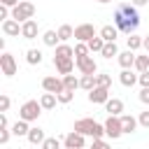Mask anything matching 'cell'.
Listing matches in <instances>:
<instances>
[{
	"instance_id": "4316f807",
	"label": "cell",
	"mask_w": 149,
	"mask_h": 149,
	"mask_svg": "<svg viewBox=\"0 0 149 149\" xmlns=\"http://www.w3.org/2000/svg\"><path fill=\"white\" fill-rule=\"evenodd\" d=\"M100 56H102V58H114V56H119V49H116V44H114V42H105V47H102Z\"/></svg>"
},
{
	"instance_id": "7bdbcfd3",
	"label": "cell",
	"mask_w": 149,
	"mask_h": 149,
	"mask_svg": "<svg viewBox=\"0 0 149 149\" xmlns=\"http://www.w3.org/2000/svg\"><path fill=\"white\" fill-rule=\"evenodd\" d=\"M21 0H0V5H5V7H16Z\"/></svg>"
},
{
	"instance_id": "f1b7e54d",
	"label": "cell",
	"mask_w": 149,
	"mask_h": 149,
	"mask_svg": "<svg viewBox=\"0 0 149 149\" xmlns=\"http://www.w3.org/2000/svg\"><path fill=\"white\" fill-rule=\"evenodd\" d=\"M28 130H30V126H28V121H23V119H19L14 126H12V133L19 137V135H28Z\"/></svg>"
},
{
	"instance_id": "d590c367",
	"label": "cell",
	"mask_w": 149,
	"mask_h": 149,
	"mask_svg": "<svg viewBox=\"0 0 149 149\" xmlns=\"http://www.w3.org/2000/svg\"><path fill=\"white\" fill-rule=\"evenodd\" d=\"M9 135H14L12 128L9 126H0V144H7L9 142Z\"/></svg>"
},
{
	"instance_id": "bcb514c9",
	"label": "cell",
	"mask_w": 149,
	"mask_h": 149,
	"mask_svg": "<svg viewBox=\"0 0 149 149\" xmlns=\"http://www.w3.org/2000/svg\"><path fill=\"white\" fill-rule=\"evenodd\" d=\"M95 2H100V5H107V2H112V0H95Z\"/></svg>"
},
{
	"instance_id": "4fadbf2b",
	"label": "cell",
	"mask_w": 149,
	"mask_h": 149,
	"mask_svg": "<svg viewBox=\"0 0 149 149\" xmlns=\"http://www.w3.org/2000/svg\"><path fill=\"white\" fill-rule=\"evenodd\" d=\"M37 30L40 28H37V21L35 19H28L26 23H21V37L23 40H35L37 37Z\"/></svg>"
},
{
	"instance_id": "60d3db41",
	"label": "cell",
	"mask_w": 149,
	"mask_h": 149,
	"mask_svg": "<svg viewBox=\"0 0 149 149\" xmlns=\"http://www.w3.org/2000/svg\"><path fill=\"white\" fill-rule=\"evenodd\" d=\"M137 81H140V86H142V88H144V86H149V70H147V72H140Z\"/></svg>"
},
{
	"instance_id": "5bb4252c",
	"label": "cell",
	"mask_w": 149,
	"mask_h": 149,
	"mask_svg": "<svg viewBox=\"0 0 149 149\" xmlns=\"http://www.w3.org/2000/svg\"><path fill=\"white\" fill-rule=\"evenodd\" d=\"M2 33L7 37H19L21 35V23L16 19H7V21H2Z\"/></svg>"
},
{
	"instance_id": "5b68a950",
	"label": "cell",
	"mask_w": 149,
	"mask_h": 149,
	"mask_svg": "<svg viewBox=\"0 0 149 149\" xmlns=\"http://www.w3.org/2000/svg\"><path fill=\"white\" fill-rule=\"evenodd\" d=\"M105 126V135L107 137H112V140H119L121 135H123V126H121V116H107V121L102 123Z\"/></svg>"
},
{
	"instance_id": "52a82bcc",
	"label": "cell",
	"mask_w": 149,
	"mask_h": 149,
	"mask_svg": "<svg viewBox=\"0 0 149 149\" xmlns=\"http://www.w3.org/2000/svg\"><path fill=\"white\" fill-rule=\"evenodd\" d=\"M0 70H2L5 77H14L16 74V61H14V56L9 51H2V56H0Z\"/></svg>"
},
{
	"instance_id": "8fae6325",
	"label": "cell",
	"mask_w": 149,
	"mask_h": 149,
	"mask_svg": "<svg viewBox=\"0 0 149 149\" xmlns=\"http://www.w3.org/2000/svg\"><path fill=\"white\" fill-rule=\"evenodd\" d=\"M74 65H77V61L74 58H63V56H54V68L61 72V74H70L72 70H74Z\"/></svg>"
},
{
	"instance_id": "7c38bea8",
	"label": "cell",
	"mask_w": 149,
	"mask_h": 149,
	"mask_svg": "<svg viewBox=\"0 0 149 149\" xmlns=\"http://www.w3.org/2000/svg\"><path fill=\"white\" fill-rule=\"evenodd\" d=\"M107 100H109V88L95 86L93 91H88V102H93V105H105Z\"/></svg>"
},
{
	"instance_id": "f546056e",
	"label": "cell",
	"mask_w": 149,
	"mask_h": 149,
	"mask_svg": "<svg viewBox=\"0 0 149 149\" xmlns=\"http://www.w3.org/2000/svg\"><path fill=\"white\" fill-rule=\"evenodd\" d=\"M63 86L68 88V91H74V88H79V79L70 72V74H63Z\"/></svg>"
},
{
	"instance_id": "30bf717a",
	"label": "cell",
	"mask_w": 149,
	"mask_h": 149,
	"mask_svg": "<svg viewBox=\"0 0 149 149\" xmlns=\"http://www.w3.org/2000/svg\"><path fill=\"white\" fill-rule=\"evenodd\" d=\"M42 88L47 91V93H61L65 86H63V77H54V74H49V77H44L42 79Z\"/></svg>"
},
{
	"instance_id": "277c9868",
	"label": "cell",
	"mask_w": 149,
	"mask_h": 149,
	"mask_svg": "<svg viewBox=\"0 0 149 149\" xmlns=\"http://www.w3.org/2000/svg\"><path fill=\"white\" fill-rule=\"evenodd\" d=\"M33 16H35V5L28 2V0H21L16 7H12V19H16L19 23H26Z\"/></svg>"
},
{
	"instance_id": "6da1fadb",
	"label": "cell",
	"mask_w": 149,
	"mask_h": 149,
	"mask_svg": "<svg viewBox=\"0 0 149 149\" xmlns=\"http://www.w3.org/2000/svg\"><path fill=\"white\" fill-rule=\"evenodd\" d=\"M112 19H114V26L119 28V33H126V35L135 33L137 26H140V14H137V7H135L133 2H121V5H116Z\"/></svg>"
},
{
	"instance_id": "ee69618b",
	"label": "cell",
	"mask_w": 149,
	"mask_h": 149,
	"mask_svg": "<svg viewBox=\"0 0 149 149\" xmlns=\"http://www.w3.org/2000/svg\"><path fill=\"white\" fill-rule=\"evenodd\" d=\"M142 47H144V49H147V54H149V35H144V37H142Z\"/></svg>"
},
{
	"instance_id": "f35d334b",
	"label": "cell",
	"mask_w": 149,
	"mask_h": 149,
	"mask_svg": "<svg viewBox=\"0 0 149 149\" xmlns=\"http://www.w3.org/2000/svg\"><path fill=\"white\" fill-rule=\"evenodd\" d=\"M9 105H12V100H9V95H0V112H7L9 109Z\"/></svg>"
},
{
	"instance_id": "cb8c5ba5",
	"label": "cell",
	"mask_w": 149,
	"mask_h": 149,
	"mask_svg": "<svg viewBox=\"0 0 149 149\" xmlns=\"http://www.w3.org/2000/svg\"><path fill=\"white\" fill-rule=\"evenodd\" d=\"M42 42L47 44V47H58V30H47L44 35H42Z\"/></svg>"
},
{
	"instance_id": "9a60e30c",
	"label": "cell",
	"mask_w": 149,
	"mask_h": 149,
	"mask_svg": "<svg viewBox=\"0 0 149 149\" xmlns=\"http://www.w3.org/2000/svg\"><path fill=\"white\" fill-rule=\"evenodd\" d=\"M26 137H28V142H30L33 147H42V142L47 140V135H44V130H42L40 126H33V128L28 130V135H26Z\"/></svg>"
},
{
	"instance_id": "d6986e66",
	"label": "cell",
	"mask_w": 149,
	"mask_h": 149,
	"mask_svg": "<svg viewBox=\"0 0 149 149\" xmlns=\"http://www.w3.org/2000/svg\"><path fill=\"white\" fill-rule=\"evenodd\" d=\"M137 119L133 116V114H121V126H123V133H135V128H137Z\"/></svg>"
},
{
	"instance_id": "ba28073f",
	"label": "cell",
	"mask_w": 149,
	"mask_h": 149,
	"mask_svg": "<svg viewBox=\"0 0 149 149\" xmlns=\"http://www.w3.org/2000/svg\"><path fill=\"white\" fill-rule=\"evenodd\" d=\"M74 61H77V68H79L81 74H95V72H98V63L93 61L91 54H88V56H79V58H74Z\"/></svg>"
},
{
	"instance_id": "3957f363",
	"label": "cell",
	"mask_w": 149,
	"mask_h": 149,
	"mask_svg": "<svg viewBox=\"0 0 149 149\" xmlns=\"http://www.w3.org/2000/svg\"><path fill=\"white\" fill-rule=\"evenodd\" d=\"M42 102L40 100H26L23 105H21V109H19V119H23V121H28V123H33V121H37L40 119V114H42Z\"/></svg>"
},
{
	"instance_id": "e0dca14e",
	"label": "cell",
	"mask_w": 149,
	"mask_h": 149,
	"mask_svg": "<svg viewBox=\"0 0 149 149\" xmlns=\"http://www.w3.org/2000/svg\"><path fill=\"white\" fill-rule=\"evenodd\" d=\"M98 35H100L105 42H116V37H119V28L107 23V26H102V28H100V33H98Z\"/></svg>"
},
{
	"instance_id": "7402d4cb",
	"label": "cell",
	"mask_w": 149,
	"mask_h": 149,
	"mask_svg": "<svg viewBox=\"0 0 149 149\" xmlns=\"http://www.w3.org/2000/svg\"><path fill=\"white\" fill-rule=\"evenodd\" d=\"M56 51H54V56H63V58H74V49L70 47V44H65V42H61L58 47H54Z\"/></svg>"
},
{
	"instance_id": "484cf974",
	"label": "cell",
	"mask_w": 149,
	"mask_h": 149,
	"mask_svg": "<svg viewBox=\"0 0 149 149\" xmlns=\"http://www.w3.org/2000/svg\"><path fill=\"white\" fill-rule=\"evenodd\" d=\"M70 37H74V28L68 26V23H63V26L58 28V40H61V42H68Z\"/></svg>"
},
{
	"instance_id": "7dc6e473",
	"label": "cell",
	"mask_w": 149,
	"mask_h": 149,
	"mask_svg": "<svg viewBox=\"0 0 149 149\" xmlns=\"http://www.w3.org/2000/svg\"><path fill=\"white\" fill-rule=\"evenodd\" d=\"M40 149H42V147H40Z\"/></svg>"
},
{
	"instance_id": "e575fe53",
	"label": "cell",
	"mask_w": 149,
	"mask_h": 149,
	"mask_svg": "<svg viewBox=\"0 0 149 149\" xmlns=\"http://www.w3.org/2000/svg\"><path fill=\"white\" fill-rule=\"evenodd\" d=\"M72 98H74V91H68V88H63V91L58 93V102H63V105H68Z\"/></svg>"
},
{
	"instance_id": "d4e9b609",
	"label": "cell",
	"mask_w": 149,
	"mask_h": 149,
	"mask_svg": "<svg viewBox=\"0 0 149 149\" xmlns=\"http://www.w3.org/2000/svg\"><path fill=\"white\" fill-rule=\"evenodd\" d=\"M86 44H88V51H91V54H100V51H102V47H105V40H102L100 35H95V37H93V40H88Z\"/></svg>"
},
{
	"instance_id": "8992f818",
	"label": "cell",
	"mask_w": 149,
	"mask_h": 149,
	"mask_svg": "<svg viewBox=\"0 0 149 149\" xmlns=\"http://www.w3.org/2000/svg\"><path fill=\"white\" fill-rule=\"evenodd\" d=\"M95 35L98 33H95V26L93 23H79V26H74V40L77 42H88Z\"/></svg>"
},
{
	"instance_id": "ab89813d",
	"label": "cell",
	"mask_w": 149,
	"mask_h": 149,
	"mask_svg": "<svg viewBox=\"0 0 149 149\" xmlns=\"http://www.w3.org/2000/svg\"><path fill=\"white\" fill-rule=\"evenodd\" d=\"M137 121H140V126H144V128L149 130V112H140V116H137Z\"/></svg>"
},
{
	"instance_id": "2e32d148",
	"label": "cell",
	"mask_w": 149,
	"mask_h": 149,
	"mask_svg": "<svg viewBox=\"0 0 149 149\" xmlns=\"http://www.w3.org/2000/svg\"><path fill=\"white\" fill-rule=\"evenodd\" d=\"M116 61H119V65H121L123 70H128V68H133V65H135V51L126 49V51H121V54L116 56Z\"/></svg>"
},
{
	"instance_id": "8d00e7d4",
	"label": "cell",
	"mask_w": 149,
	"mask_h": 149,
	"mask_svg": "<svg viewBox=\"0 0 149 149\" xmlns=\"http://www.w3.org/2000/svg\"><path fill=\"white\" fill-rule=\"evenodd\" d=\"M42 149H61V140H56V137H47V140L42 142Z\"/></svg>"
},
{
	"instance_id": "603a6c76",
	"label": "cell",
	"mask_w": 149,
	"mask_h": 149,
	"mask_svg": "<svg viewBox=\"0 0 149 149\" xmlns=\"http://www.w3.org/2000/svg\"><path fill=\"white\" fill-rule=\"evenodd\" d=\"M40 102H42V107H44V109H54V107H56V102H58V95H56V93H47V91H44V93H42V98H40Z\"/></svg>"
},
{
	"instance_id": "83f0119b",
	"label": "cell",
	"mask_w": 149,
	"mask_h": 149,
	"mask_svg": "<svg viewBox=\"0 0 149 149\" xmlns=\"http://www.w3.org/2000/svg\"><path fill=\"white\" fill-rule=\"evenodd\" d=\"M42 58H44V56H42V51H40V49H28V54H26V61H28L30 65H40V63H42Z\"/></svg>"
},
{
	"instance_id": "ffe728a7",
	"label": "cell",
	"mask_w": 149,
	"mask_h": 149,
	"mask_svg": "<svg viewBox=\"0 0 149 149\" xmlns=\"http://www.w3.org/2000/svg\"><path fill=\"white\" fill-rule=\"evenodd\" d=\"M137 77H140V74H135V72L128 68V70H121V74H119V81H121L123 86H133V84H137Z\"/></svg>"
},
{
	"instance_id": "ac0fdd59",
	"label": "cell",
	"mask_w": 149,
	"mask_h": 149,
	"mask_svg": "<svg viewBox=\"0 0 149 149\" xmlns=\"http://www.w3.org/2000/svg\"><path fill=\"white\" fill-rule=\"evenodd\" d=\"M105 109H107L112 116H121V112H123V100H119V98H109V100L105 102Z\"/></svg>"
},
{
	"instance_id": "d6a6232c",
	"label": "cell",
	"mask_w": 149,
	"mask_h": 149,
	"mask_svg": "<svg viewBox=\"0 0 149 149\" xmlns=\"http://www.w3.org/2000/svg\"><path fill=\"white\" fill-rule=\"evenodd\" d=\"M95 79H98V86H105V88L112 86V74L109 72H100V74H95Z\"/></svg>"
},
{
	"instance_id": "9c48e42d",
	"label": "cell",
	"mask_w": 149,
	"mask_h": 149,
	"mask_svg": "<svg viewBox=\"0 0 149 149\" xmlns=\"http://www.w3.org/2000/svg\"><path fill=\"white\" fill-rule=\"evenodd\" d=\"M84 137H86V135H81V133H77V130H70V133L63 137V144H65V149H84V144H86Z\"/></svg>"
},
{
	"instance_id": "1f68e13d",
	"label": "cell",
	"mask_w": 149,
	"mask_h": 149,
	"mask_svg": "<svg viewBox=\"0 0 149 149\" xmlns=\"http://www.w3.org/2000/svg\"><path fill=\"white\" fill-rule=\"evenodd\" d=\"M140 47H142V37L135 35V33H130V35H128V49H130V51H137Z\"/></svg>"
},
{
	"instance_id": "44dd1931",
	"label": "cell",
	"mask_w": 149,
	"mask_h": 149,
	"mask_svg": "<svg viewBox=\"0 0 149 149\" xmlns=\"http://www.w3.org/2000/svg\"><path fill=\"white\" fill-rule=\"evenodd\" d=\"M95 86H98L95 74H81V77H79V88H84V91H93Z\"/></svg>"
},
{
	"instance_id": "836d02e7",
	"label": "cell",
	"mask_w": 149,
	"mask_h": 149,
	"mask_svg": "<svg viewBox=\"0 0 149 149\" xmlns=\"http://www.w3.org/2000/svg\"><path fill=\"white\" fill-rule=\"evenodd\" d=\"M91 51H88V44L86 42H77L74 44V58H79V56H88Z\"/></svg>"
},
{
	"instance_id": "7a4b0ae2",
	"label": "cell",
	"mask_w": 149,
	"mask_h": 149,
	"mask_svg": "<svg viewBox=\"0 0 149 149\" xmlns=\"http://www.w3.org/2000/svg\"><path fill=\"white\" fill-rule=\"evenodd\" d=\"M72 130H77L81 135H91L93 140L105 137V126L98 123V121H93V119H77L74 126H72Z\"/></svg>"
},
{
	"instance_id": "f6af8a7d",
	"label": "cell",
	"mask_w": 149,
	"mask_h": 149,
	"mask_svg": "<svg viewBox=\"0 0 149 149\" xmlns=\"http://www.w3.org/2000/svg\"><path fill=\"white\" fill-rule=\"evenodd\" d=\"M130 2H133V5H135V7H142V5H147V2H149V0H130Z\"/></svg>"
},
{
	"instance_id": "4dcf8cb0",
	"label": "cell",
	"mask_w": 149,
	"mask_h": 149,
	"mask_svg": "<svg viewBox=\"0 0 149 149\" xmlns=\"http://www.w3.org/2000/svg\"><path fill=\"white\" fill-rule=\"evenodd\" d=\"M137 72H147L149 70V54L147 56H135V65H133Z\"/></svg>"
},
{
	"instance_id": "74e56055",
	"label": "cell",
	"mask_w": 149,
	"mask_h": 149,
	"mask_svg": "<svg viewBox=\"0 0 149 149\" xmlns=\"http://www.w3.org/2000/svg\"><path fill=\"white\" fill-rule=\"evenodd\" d=\"M91 149H112V144L100 137V140H93V142H91Z\"/></svg>"
},
{
	"instance_id": "b9f144b4",
	"label": "cell",
	"mask_w": 149,
	"mask_h": 149,
	"mask_svg": "<svg viewBox=\"0 0 149 149\" xmlns=\"http://www.w3.org/2000/svg\"><path fill=\"white\" fill-rule=\"evenodd\" d=\"M137 98H140V102H144V105H149V86H144V88L140 91V95H137Z\"/></svg>"
}]
</instances>
